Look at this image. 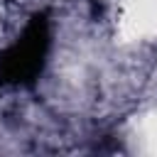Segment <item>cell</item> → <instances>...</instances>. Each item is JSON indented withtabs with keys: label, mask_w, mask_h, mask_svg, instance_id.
Here are the masks:
<instances>
[{
	"label": "cell",
	"mask_w": 157,
	"mask_h": 157,
	"mask_svg": "<svg viewBox=\"0 0 157 157\" xmlns=\"http://www.w3.org/2000/svg\"><path fill=\"white\" fill-rule=\"evenodd\" d=\"M49 49V20L44 12H37L22 34L0 54V81L29 86L39 76Z\"/></svg>",
	"instance_id": "6da1fadb"
}]
</instances>
